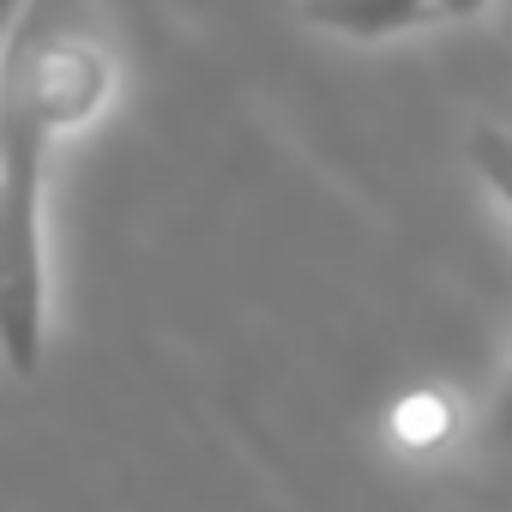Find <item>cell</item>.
I'll list each match as a JSON object with an SVG mask.
<instances>
[{"label":"cell","mask_w":512,"mask_h":512,"mask_svg":"<svg viewBox=\"0 0 512 512\" xmlns=\"http://www.w3.org/2000/svg\"><path fill=\"white\" fill-rule=\"evenodd\" d=\"M109 97V55L61 19V0H25L0 49V362L19 380L43 368V169L67 127Z\"/></svg>","instance_id":"obj_1"},{"label":"cell","mask_w":512,"mask_h":512,"mask_svg":"<svg viewBox=\"0 0 512 512\" xmlns=\"http://www.w3.org/2000/svg\"><path fill=\"white\" fill-rule=\"evenodd\" d=\"M296 13L350 43H380V37H398V31H416L434 19L428 0H302Z\"/></svg>","instance_id":"obj_2"},{"label":"cell","mask_w":512,"mask_h":512,"mask_svg":"<svg viewBox=\"0 0 512 512\" xmlns=\"http://www.w3.org/2000/svg\"><path fill=\"white\" fill-rule=\"evenodd\" d=\"M392 434H398V446H440L446 434H452V404L440 398V392H410L398 410H392Z\"/></svg>","instance_id":"obj_3"},{"label":"cell","mask_w":512,"mask_h":512,"mask_svg":"<svg viewBox=\"0 0 512 512\" xmlns=\"http://www.w3.org/2000/svg\"><path fill=\"white\" fill-rule=\"evenodd\" d=\"M464 157L482 169V181H488L494 199L506 205V199H512V139H506V127H500V121H476L470 139H464Z\"/></svg>","instance_id":"obj_4"},{"label":"cell","mask_w":512,"mask_h":512,"mask_svg":"<svg viewBox=\"0 0 512 512\" xmlns=\"http://www.w3.org/2000/svg\"><path fill=\"white\" fill-rule=\"evenodd\" d=\"M482 7H488V0H428L434 19H476Z\"/></svg>","instance_id":"obj_5"}]
</instances>
